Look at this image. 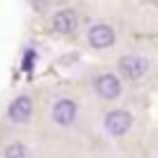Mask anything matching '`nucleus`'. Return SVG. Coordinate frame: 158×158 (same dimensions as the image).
Here are the masks:
<instances>
[{
    "label": "nucleus",
    "mask_w": 158,
    "mask_h": 158,
    "mask_svg": "<svg viewBox=\"0 0 158 158\" xmlns=\"http://www.w3.org/2000/svg\"><path fill=\"white\" fill-rule=\"evenodd\" d=\"M130 126H133V116L128 112H123V109H114V112H109L105 116V130L109 135H114V137L126 135L130 130Z\"/></svg>",
    "instance_id": "obj_1"
},
{
    "label": "nucleus",
    "mask_w": 158,
    "mask_h": 158,
    "mask_svg": "<svg viewBox=\"0 0 158 158\" xmlns=\"http://www.w3.org/2000/svg\"><path fill=\"white\" fill-rule=\"evenodd\" d=\"M5 158H28V149L21 142H14L5 149Z\"/></svg>",
    "instance_id": "obj_8"
},
{
    "label": "nucleus",
    "mask_w": 158,
    "mask_h": 158,
    "mask_svg": "<svg viewBox=\"0 0 158 158\" xmlns=\"http://www.w3.org/2000/svg\"><path fill=\"white\" fill-rule=\"evenodd\" d=\"M147 68H149V63L142 56H121L118 58V72L126 79H139L147 72Z\"/></svg>",
    "instance_id": "obj_2"
},
{
    "label": "nucleus",
    "mask_w": 158,
    "mask_h": 158,
    "mask_svg": "<svg viewBox=\"0 0 158 158\" xmlns=\"http://www.w3.org/2000/svg\"><path fill=\"white\" fill-rule=\"evenodd\" d=\"M51 116H54V121L58 126H70L74 121V116H77V102L74 100H58V102L54 105V112H51Z\"/></svg>",
    "instance_id": "obj_4"
},
{
    "label": "nucleus",
    "mask_w": 158,
    "mask_h": 158,
    "mask_svg": "<svg viewBox=\"0 0 158 158\" xmlns=\"http://www.w3.org/2000/svg\"><path fill=\"white\" fill-rule=\"evenodd\" d=\"M95 93L100 95V98L105 100H114L118 98V93H121V81H118L116 74H100L98 79H95Z\"/></svg>",
    "instance_id": "obj_3"
},
{
    "label": "nucleus",
    "mask_w": 158,
    "mask_h": 158,
    "mask_svg": "<svg viewBox=\"0 0 158 158\" xmlns=\"http://www.w3.org/2000/svg\"><path fill=\"white\" fill-rule=\"evenodd\" d=\"M7 114H10V118L14 123H26L30 118V114H33V100H30L28 95H19V98L10 105V112Z\"/></svg>",
    "instance_id": "obj_5"
},
{
    "label": "nucleus",
    "mask_w": 158,
    "mask_h": 158,
    "mask_svg": "<svg viewBox=\"0 0 158 158\" xmlns=\"http://www.w3.org/2000/svg\"><path fill=\"white\" fill-rule=\"evenodd\" d=\"M89 42L95 49H105V47L114 44V30L109 28V26H105V23H98V26H93V28L89 30Z\"/></svg>",
    "instance_id": "obj_6"
},
{
    "label": "nucleus",
    "mask_w": 158,
    "mask_h": 158,
    "mask_svg": "<svg viewBox=\"0 0 158 158\" xmlns=\"http://www.w3.org/2000/svg\"><path fill=\"white\" fill-rule=\"evenodd\" d=\"M35 49H26V54H23V60H21V68H23V72H30L33 70V65H35Z\"/></svg>",
    "instance_id": "obj_9"
},
{
    "label": "nucleus",
    "mask_w": 158,
    "mask_h": 158,
    "mask_svg": "<svg viewBox=\"0 0 158 158\" xmlns=\"http://www.w3.org/2000/svg\"><path fill=\"white\" fill-rule=\"evenodd\" d=\"M51 26H54L56 33L68 35V33H72V30L77 28V14H74L72 10H60V12H56V14H54Z\"/></svg>",
    "instance_id": "obj_7"
}]
</instances>
